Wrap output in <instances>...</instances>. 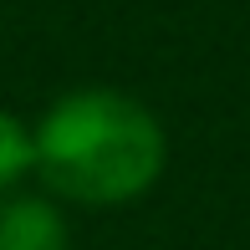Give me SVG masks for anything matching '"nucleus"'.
<instances>
[{"label":"nucleus","instance_id":"3","mask_svg":"<svg viewBox=\"0 0 250 250\" xmlns=\"http://www.w3.org/2000/svg\"><path fill=\"white\" fill-rule=\"evenodd\" d=\"M31 168H36V133H31L16 112L0 107V194L16 189Z\"/></svg>","mask_w":250,"mask_h":250},{"label":"nucleus","instance_id":"1","mask_svg":"<svg viewBox=\"0 0 250 250\" xmlns=\"http://www.w3.org/2000/svg\"><path fill=\"white\" fill-rule=\"evenodd\" d=\"M164 128L138 97L82 87L51 102L36 128V174L72 204H128L164 174Z\"/></svg>","mask_w":250,"mask_h":250},{"label":"nucleus","instance_id":"2","mask_svg":"<svg viewBox=\"0 0 250 250\" xmlns=\"http://www.w3.org/2000/svg\"><path fill=\"white\" fill-rule=\"evenodd\" d=\"M66 220L41 194H10L0 199V250H66Z\"/></svg>","mask_w":250,"mask_h":250}]
</instances>
